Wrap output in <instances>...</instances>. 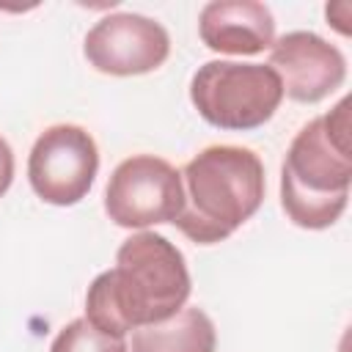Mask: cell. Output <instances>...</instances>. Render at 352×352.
I'll return each instance as SVG.
<instances>
[{"mask_svg":"<svg viewBox=\"0 0 352 352\" xmlns=\"http://www.w3.org/2000/svg\"><path fill=\"white\" fill-rule=\"evenodd\" d=\"M190 272L182 250L162 234L140 231L124 239L116 267L96 275L85 294V319L104 336L165 322L190 297Z\"/></svg>","mask_w":352,"mask_h":352,"instance_id":"6da1fadb","label":"cell"},{"mask_svg":"<svg viewBox=\"0 0 352 352\" xmlns=\"http://www.w3.org/2000/svg\"><path fill=\"white\" fill-rule=\"evenodd\" d=\"M349 96L308 121L292 140L280 170V206L300 228H330L346 209L352 182Z\"/></svg>","mask_w":352,"mask_h":352,"instance_id":"7a4b0ae2","label":"cell"},{"mask_svg":"<svg viewBox=\"0 0 352 352\" xmlns=\"http://www.w3.org/2000/svg\"><path fill=\"white\" fill-rule=\"evenodd\" d=\"M184 204L173 226L198 245H214L250 220L264 201V165L242 146H209L182 170Z\"/></svg>","mask_w":352,"mask_h":352,"instance_id":"3957f363","label":"cell"},{"mask_svg":"<svg viewBox=\"0 0 352 352\" xmlns=\"http://www.w3.org/2000/svg\"><path fill=\"white\" fill-rule=\"evenodd\" d=\"M190 99L206 124L248 132L275 116L283 99V85L267 63L209 60L192 74Z\"/></svg>","mask_w":352,"mask_h":352,"instance_id":"277c9868","label":"cell"},{"mask_svg":"<svg viewBox=\"0 0 352 352\" xmlns=\"http://www.w3.org/2000/svg\"><path fill=\"white\" fill-rule=\"evenodd\" d=\"M184 204L182 173L162 157L135 154L110 173L104 212L121 228L173 223Z\"/></svg>","mask_w":352,"mask_h":352,"instance_id":"5b68a950","label":"cell"},{"mask_svg":"<svg viewBox=\"0 0 352 352\" xmlns=\"http://www.w3.org/2000/svg\"><path fill=\"white\" fill-rule=\"evenodd\" d=\"M99 151L88 129L77 124L47 126L28 157V179L33 192L52 206L82 201L96 179Z\"/></svg>","mask_w":352,"mask_h":352,"instance_id":"8992f818","label":"cell"},{"mask_svg":"<svg viewBox=\"0 0 352 352\" xmlns=\"http://www.w3.org/2000/svg\"><path fill=\"white\" fill-rule=\"evenodd\" d=\"M82 52L88 63L102 74H113V77L148 74L168 60L170 36L157 19L121 11L102 16L88 30Z\"/></svg>","mask_w":352,"mask_h":352,"instance_id":"52a82bcc","label":"cell"},{"mask_svg":"<svg viewBox=\"0 0 352 352\" xmlns=\"http://www.w3.org/2000/svg\"><path fill=\"white\" fill-rule=\"evenodd\" d=\"M280 77L283 94L302 104H316L341 88L346 58L341 50L311 30H292L272 41L270 63Z\"/></svg>","mask_w":352,"mask_h":352,"instance_id":"ba28073f","label":"cell"},{"mask_svg":"<svg viewBox=\"0 0 352 352\" xmlns=\"http://www.w3.org/2000/svg\"><path fill=\"white\" fill-rule=\"evenodd\" d=\"M201 41L226 55H256L272 47L275 19L258 0H212L198 16Z\"/></svg>","mask_w":352,"mask_h":352,"instance_id":"9c48e42d","label":"cell"},{"mask_svg":"<svg viewBox=\"0 0 352 352\" xmlns=\"http://www.w3.org/2000/svg\"><path fill=\"white\" fill-rule=\"evenodd\" d=\"M214 324L201 308H182L165 322L132 333V352H214Z\"/></svg>","mask_w":352,"mask_h":352,"instance_id":"30bf717a","label":"cell"},{"mask_svg":"<svg viewBox=\"0 0 352 352\" xmlns=\"http://www.w3.org/2000/svg\"><path fill=\"white\" fill-rule=\"evenodd\" d=\"M50 352H129L124 338L99 333L85 316L69 322L52 341Z\"/></svg>","mask_w":352,"mask_h":352,"instance_id":"8fae6325","label":"cell"},{"mask_svg":"<svg viewBox=\"0 0 352 352\" xmlns=\"http://www.w3.org/2000/svg\"><path fill=\"white\" fill-rule=\"evenodd\" d=\"M11 182H14V151H11L8 140L0 138V195L8 192Z\"/></svg>","mask_w":352,"mask_h":352,"instance_id":"7c38bea8","label":"cell"},{"mask_svg":"<svg viewBox=\"0 0 352 352\" xmlns=\"http://www.w3.org/2000/svg\"><path fill=\"white\" fill-rule=\"evenodd\" d=\"M324 14H327V22H333V28H336L338 33L349 36V14H352V6H349L346 0H344V3H333V6H327Z\"/></svg>","mask_w":352,"mask_h":352,"instance_id":"4fadbf2b","label":"cell"}]
</instances>
